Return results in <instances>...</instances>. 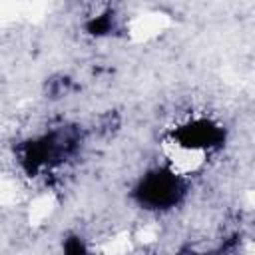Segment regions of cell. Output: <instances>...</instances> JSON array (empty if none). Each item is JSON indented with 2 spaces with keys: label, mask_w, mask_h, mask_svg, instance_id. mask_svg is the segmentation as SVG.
Returning a JSON list of instances; mask_svg holds the SVG:
<instances>
[{
  "label": "cell",
  "mask_w": 255,
  "mask_h": 255,
  "mask_svg": "<svg viewBox=\"0 0 255 255\" xmlns=\"http://www.w3.org/2000/svg\"><path fill=\"white\" fill-rule=\"evenodd\" d=\"M171 137L185 151H209L223 143L225 129L209 118H193L179 124Z\"/></svg>",
  "instance_id": "2"
},
{
  "label": "cell",
  "mask_w": 255,
  "mask_h": 255,
  "mask_svg": "<svg viewBox=\"0 0 255 255\" xmlns=\"http://www.w3.org/2000/svg\"><path fill=\"white\" fill-rule=\"evenodd\" d=\"M64 253L66 255H92L88 245L80 237H68L64 241Z\"/></svg>",
  "instance_id": "5"
},
{
  "label": "cell",
  "mask_w": 255,
  "mask_h": 255,
  "mask_svg": "<svg viewBox=\"0 0 255 255\" xmlns=\"http://www.w3.org/2000/svg\"><path fill=\"white\" fill-rule=\"evenodd\" d=\"M88 32L96 34V36H104V34H110L112 28H114V18L110 14H100L96 18H90V22L86 24Z\"/></svg>",
  "instance_id": "4"
},
{
  "label": "cell",
  "mask_w": 255,
  "mask_h": 255,
  "mask_svg": "<svg viewBox=\"0 0 255 255\" xmlns=\"http://www.w3.org/2000/svg\"><path fill=\"white\" fill-rule=\"evenodd\" d=\"M70 149H72V137L54 131L28 141L22 149V163L30 173H34L40 167L60 161L66 153H70Z\"/></svg>",
  "instance_id": "3"
},
{
  "label": "cell",
  "mask_w": 255,
  "mask_h": 255,
  "mask_svg": "<svg viewBox=\"0 0 255 255\" xmlns=\"http://www.w3.org/2000/svg\"><path fill=\"white\" fill-rule=\"evenodd\" d=\"M187 193L185 179L169 165H157L145 171L131 195L137 201L139 207L149 211H167L181 203V199Z\"/></svg>",
  "instance_id": "1"
}]
</instances>
